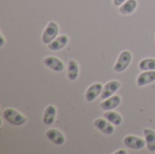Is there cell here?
<instances>
[{"instance_id":"7","label":"cell","mask_w":155,"mask_h":154,"mask_svg":"<svg viewBox=\"0 0 155 154\" xmlns=\"http://www.w3.org/2000/svg\"><path fill=\"white\" fill-rule=\"evenodd\" d=\"M45 135L49 141L56 145H63L65 143V136L56 129H49L46 131Z\"/></svg>"},{"instance_id":"12","label":"cell","mask_w":155,"mask_h":154,"mask_svg":"<svg viewBox=\"0 0 155 154\" xmlns=\"http://www.w3.org/2000/svg\"><path fill=\"white\" fill-rule=\"evenodd\" d=\"M68 42H69L68 36L63 34V35L56 37L53 42L48 44L47 47L52 51H59V50L63 49L68 44Z\"/></svg>"},{"instance_id":"18","label":"cell","mask_w":155,"mask_h":154,"mask_svg":"<svg viewBox=\"0 0 155 154\" xmlns=\"http://www.w3.org/2000/svg\"><path fill=\"white\" fill-rule=\"evenodd\" d=\"M139 68L143 71H155L154 58H145L139 63Z\"/></svg>"},{"instance_id":"3","label":"cell","mask_w":155,"mask_h":154,"mask_svg":"<svg viewBox=\"0 0 155 154\" xmlns=\"http://www.w3.org/2000/svg\"><path fill=\"white\" fill-rule=\"evenodd\" d=\"M132 61V54L129 51H124L120 54L114 66V71L117 73H122L127 69Z\"/></svg>"},{"instance_id":"13","label":"cell","mask_w":155,"mask_h":154,"mask_svg":"<svg viewBox=\"0 0 155 154\" xmlns=\"http://www.w3.org/2000/svg\"><path fill=\"white\" fill-rule=\"evenodd\" d=\"M55 116H56V108L54 105L50 104V105L46 106V108L45 109L43 123L45 125L50 126L54 123V122L55 120Z\"/></svg>"},{"instance_id":"1","label":"cell","mask_w":155,"mask_h":154,"mask_svg":"<svg viewBox=\"0 0 155 154\" xmlns=\"http://www.w3.org/2000/svg\"><path fill=\"white\" fill-rule=\"evenodd\" d=\"M3 117L6 122L15 126H21L26 123V118L18 111L13 108L5 109L3 112Z\"/></svg>"},{"instance_id":"21","label":"cell","mask_w":155,"mask_h":154,"mask_svg":"<svg viewBox=\"0 0 155 154\" xmlns=\"http://www.w3.org/2000/svg\"><path fill=\"white\" fill-rule=\"evenodd\" d=\"M0 36H1V44H0V46L3 47L4 46V44H5V39H4V36H3L2 34H0Z\"/></svg>"},{"instance_id":"4","label":"cell","mask_w":155,"mask_h":154,"mask_svg":"<svg viewBox=\"0 0 155 154\" xmlns=\"http://www.w3.org/2000/svg\"><path fill=\"white\" fill-rule=\"evenodd\" d=\"M124 143L125 146L133 150H142L145 147V144H146V142L143 139L140 137L133 136V135L126 136L124 139Z\"/></svg>"},{"instance_id":"14","label":"cell","mask_w":155,"mask_h":154,"mask_svg":"<svg viewBox=\"0 0 155 154\" xmlns=\"http://www.w3.org/2000/svg\"><path fill=\"white\" fill-rule=\"evenodd\" d=\"M143 135L145 137V142H146V146L147 149L153 152H155V132L151 129H144L143 130Z\"/></svg>"},{"instance_id":"17","label":"cell","mask_w":155,"mask_h":154,"mask_svg":"<svg viewBox=\"0 0 155 154\" xmlns=\"http://www.w3.org/2000/svg\"><path fill=\"white\" fill-rule=\"evenodd\" d=\"M104 118L116 126L121 125L123 123V117L118 113L113 111H105V113H104Z\"/></svg>"},{"instance_id":"2","label":"cell","mask_w":155,"mask_h":154,"mask_svg":"<svg viewBox=\"0 0 155 154\" xmlns=\"http://www.w3.org/2000/svg\"><path fill=\"white\" fill-rule=\"evenodd\" d=\"M59 33V27L58 25L55 22H49L44 30L43 35H42V41L45 44H48L51 42H53L58 35Z\"/></svg>"},{"instance_id":"20","label":"cell","mask_w":155,"mask_h":154,"mask_svg":"<svg viewBox=\"0 0 155 154\" xmlns=\"http://www.w3.org/2000/svg\"><path fill=\"white\" fill-rule=\"evenodd\" d=\"M114 154H127L128 152H125V151H124V150H119V151H116V152H114Z\"/></svg>"},{"instance_id":"11","label":"cell","mask_w":155,"mask_h":154,"mask_svg":"<svg viewBox=\"0 0 155 154\" xmlns=\"http://www.w3.org/2000/svg\"><path fill=\"white\" fill-rule=\"evenodd\" d=\"M121 103V97L119 95H114L107 99H105L103 103H101L100 106L104 111H112L118 107Z\"/></svg>"},{"instance_id":"16","label":"cell","mask_w":155,"mask_h":154,"mask_svg":"<svg viewBox=\"0 0 155 154\" xmlns=\"http://www.w3.org/2000/svg\"><path fill=\"white\" fill-rule=\"evenodd\" d=\"M137 5L138 3L136 0H127L120 6L119 10L123 15H130L134 12Z\"/></svg>"},{"instance_id":"6","label":"cell","mask_w":155,"mask_h":154,"mask_svg":"<svg viewBox=\"0 0 155 154\" xmlns=\"http://www.w3.org/2000/svg\"><path fill=\"white\" fill-rule=\"evenodd\" d=\"M120 86H121V83L119 81L113 80V81L108 82L103 87V91H102V93H101V98L105 100V99L113 96V94L120 88Z\"/></svg>"},{"instance_id":"19","label":"cell","mask_w":155,"mask_h":154,"mask_svg":"<svg viewBox=\"0 0 155 154\" xmlns=\"http://www.w3.org/2000/svg\"><path fill=\"white\" fill-rule=\"evenodd\" d=\"M126 0H114V4L115 6H121Z\"/></svg>"},{"instance_id":"15","label":"cell","mask_w":155,"mask_h":154,"mask_svg":"<svg viewBox=\"0 0 155 154\" xmlns=\"http://www.w3.org/2000/svg\"><path fill=\"white\" fill-rule=\"evenodd\" d=\"M79 75V66L76 61L74 60H70L68 63V67H67V76L70 81H74L77 79Z\"/></svg>"},{"instance_id":"8","label":"cell","mask_w":155,"mask_h":154,"mask_svg":"<svg viewBox=\"0 0 155 154\" xmlns=\"http://www.w3.org/2000/svg\"><path fill=\"white\" fill-rule=\"evenodd\" d=\"M103 85L99 83L94 84L91 86L88 87V89L85 92V99L87 102H93L94 101L99 95H101L103 91Z\"/></svg>"},{"instance_id":"9","label":"cell","mask_w":155,"mask_h":154,"mask_svg":"<svg viewBox=\"0 0 155 154\" xmlns=\"http://www.w3.org/2000/svg\"><path fill=\"white\" fill-rule=\"evenodd\" d=\"M44 64L54 72H62L64 68V63L54 56H47L44 59Z\"/></svg>"},{"instance_id":"22","label":"cell","mask_w":155,"mask_h":154,"mask_svg":"<svg viewBox=\"0 0 155 154\" xmlns=\"http://www.w3.org/2000/svg\"><path fill=\"white\" fill-rule=\"evenodd\" d=\"M154 36H155V34H154Z\"/></svg>"},{"instance_id":"10","label":"cell","mask_w":155,"mask_h":154,"mask_svg":"<svg viewBox=\"0 0 155 154\" xmlns=\"http://www.w3.org/2000/svg\"><path fill=\"white\" fill-rule=\"evenodd\" d=\"M155 81V71H143L137 77L136 83L137 85L142 87L147 84H150Z\"/></svg>"},{"instance_id":"5","label":"cell","mask_w":155,"mask_h":154,"mask_svg":"<svg viewBox=\"0 0 155 154\" xmlns=\"http://www.w3.org/2000/svg\"><path fill=\"white\" fill-rule=\"evenodd\" d=\"M94 125L100 132H102L106 135H112L114 133V127L113 126V123H111L106 119L98 118L94 122Z\"/></svg>"}]
</instances>
